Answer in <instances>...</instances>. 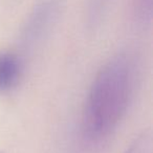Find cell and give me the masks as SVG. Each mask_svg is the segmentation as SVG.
<instances>
[{
  "mask_svg": "<svg viewBox=\"0 0 153 153\" xmlns=\"http://www.w3.org/2000/svg\"><path fill=\"white\" fill-rule=\"evenodd\" d=\"M135 74L133 58L125 53L110 58L96 74L82 114V135L88 143L103 142L125 117L133 96Z\"/></svg>",
  "mask_w": 153,
  "mask_h": 153,
  "instance_id": "obj_1",
  "label": "cell"
},
{
  "mask_svg": "<svg viewBox=\"0 0 153 153\" xmlns=\"http://www.w3.org/2000/svg\"><path fill=\"white\" fill-rule=\"evenodd\" d=\"M152 134L150 131H145L134 138L124 153H152Z\"/></svg>",
  "mask_w": 153,
  "mask_h": 153,
  "instance_id": "obj_4",
  "label": "cell"
},
{
  "mask_svg": "<svg viewBox=\"0 0 153 153\" xmlns=\"http://www.w3.org/2000/svg\"><path fill=\"white\" fill-rule=\"evenodd\" d=\"M22 63L16 53H0V92H7L18 84L21 76Z\"/></svg>",
  "mask_w": 153,
  "mask_h": 153,
  "instance_id": "obj_3",
  "label": "cell"
},
{
  "mask_svg": "<svg viewBox=\"0 0 153 153\" xmlns=\"http://www.w3.org/2000/svg\"><path fill=\"white\" fill-rule=\"evenodd\" d=\"M61 7V0H41L33 9L19 37L24 53L33 51L49 36L60 17Z\"/></svg>",
  "mask_w": 153,
  "mask_h": 153,
  "instance_id": "obj_2",
  "label": "cell"
},
{
  "mask_svg": "<svg viewBox=\"0 0 153 153\" xmlns=\"http://www.w3.org/2000/svg\"><path fill=\"white\" fill-rule=\"evenodd\" d=\"M0 153H4V152H0Z\"/></svg>",
  "mask_w": 153,
  "mask_h": 153,
  "instance_id": "obj_6",
  "label": "cell"
},
{
  "mask_svg": "<svg viewBox=\"0 0 153 153\" xmlns=\"http://www.w3.org/2000/svg\"><path fill=\"white\" fill-rule=\"evenodd\" d=\"M134 14L140 23H149L152 16V0H134Z\"/></svg>",
  "mask_w": 153,
  "mask_h": 153,
  "instance_id": "obj_5",
  "label": "cell"
}]
</instances>
